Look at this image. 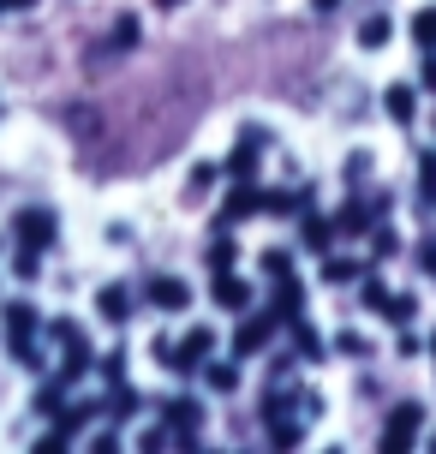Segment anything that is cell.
Wrapping results in <instances>:
<instances>
[{
	"label": "cell",
	"instance_id": "cell-9",
	"mask_svg": "<svg viewBox=\"0 0 436 454\" xmlns=\"http://www.w3.org/2000/svg\"><path fill=\"white\" fill-rule=\"evenodd\" d=\"M418 84L413 78H389V84H383V114H389V126H413L418 120Z\"/></svg>",
	"mask_w": 436,
	"mask_h": 454
},
{
	"label": "cell",
	"instance_id": "cell-6",
	"mask_svg": "<svg viewBox=\"0 0 436 454\" xmlns=\"http://www.w3.org/2000/svg\"><path fill=\"white\" fill-rule=\"evenodd\" d=\"M263 150H269V132L263 126H245V132L233 137V150H228V180H257V161H263Z\"/></svg>",
	"mask_w": 436,
	"mask_h": 454
},
{
	"label": "cell",
	"instance_id": "cell-3",
	"mask_svg": "<svg viewBox=\"0 0 436 454\" xmlns=\"http://www.w3.org/2000/svg\"><path fill=\"white\" fill-rule=\"evenodd\" d=\"M144 305L161 311V317H185L191 311V281L185 275H150L144 281Z\"/></svg>",
	"mask_w": 436,
	"mask_h": 454
},
{
	"label": "cell",
	"instance_id": "cell-39",
	"mask_svg": "<svg viewBox=\"0 0 436 454\" xmlns=\"http://www.w3.org/2000/svg\"><path fill=\"white\" fill-rule=\"evenodd\" d=\"M424 449H431V454H436V436H424Z\"/></svg>",
	"mask_w": 436,
	"mask_h": 454
},
{
	"label": "cell",
	"instance_id": "cell-8",
	"mask_svg": "<svg viewBox=\"0 0 436 454\" xmlns=\"http://www.w3.org/2000/svg\"><path fill=\"white\" fill-rule=\"evenodd\" d=\"M209 299H215V311H252V299H257V287L245 281L239 270H209Z\"/></svg>",
	"mask_w": 436,
	"mask_h": 454
},
{
	"label": "cell",
	"instance_id": "cell-15",
	"mask_svg": "<svg viewBox=\"0 0 436 454\" xmlns=\"http://www.w3.org/2000/svg\"><path fill=\"white\" fill-rule=\"evenodd\" d=\"M359 275H365V263H359V257H346V251H323V270H317L323 287H353Z\"/></svg>",
	"mask_w": 436,
	"mask_h": 454
},
{
	"label": "cell",
	"instance_id": "cell-24",
	"mask_svg": "<svg viewBox=\"0 0 436 454\" xmlns=\"http://www.w3.org/2000/svg\"><path fill=\"white\" fill-rule=\"evenodd\" d=\"M365 246H370V257H377V263H389L394 251H401V233H394L389 222H377V227L365 233Z\"/></svg>",
	"mask_w": 436,
	"mask_h": 454
},
{
	"label": "cell",
	"instance_id": "cell-41",
	"mask_svg": "<svg viewBox=\"0 0 436 454\" xmlns=\"http://www.w3.org/2000/svg\"><path fill=\"white\" fill-rule=\"evenodd\" d=\"M0 12H6V0H0Z\"/></svg>",
	"mask_w": 436,
	"mask_h": 454
},
{
	"label": "cell",
	"instance_id": "cell-21",
	"mask_svg": "<svg viewBox=\"0 0 436 454\" xmlns=\"http://www.w3.org/2000/svg\"><path fill=\"white\" fill-rule=\"evenodd\" d=\"M389 281H383V270H365L359 275V305H365L370 317H383V311H389Z\"/></svg>",
	"mask_w": 436,
	"mask_h": 454
},
{
	"label": "cell",
	"instance_id": "cell-35",
	"mask_svg": "<svg viewBox=\"0 0 436 454\" xmlns=\"http://www.w3.org/2000/svg\"><path fill=\"white\" fill-rule=\"evenodd\" d=\"M418 275H431V281H436V239H431V246H418Z\"/></svg>",
	"mask_w": 436,
	"mask_h": 454
},
{
	"label": "cell",
	"instance_id": "cell-36",
	"mask_svg": "<svg viewBox=\"0 0 436 454\" xmlns=\"http://www.w3.org/2000/svg\"><path fill=\"white\" fill-rule=\"evenodd\" d=\"M311 12H317V19H329V12H341V0H311Z\"/></svg>",
	"mask_w": 436,
	"mask_h": 454
},
{
	"label": "cell",
	"instance_id": "cell-28",
	"mask_svg": "<svg viewBox=\"0 0 436 454\" xmlns=\"http://www.w3.org/2000/svg\"><path fill=\"white\" fill-rule=\"evenodd\" d=\"M418 204H424V209L436 204V150L418 156Z\"/></svg>",
	"mask_w": 436,
	"mask_h": 454
},
{
	"label": "cell",
	"instance_id": "cell-22",
	"mask_svg": "<svg viewBox=\"0 0 436 454\" xmlns=\"http://www.w3.org/2000/svg\"><path fill=\"white\" fill-rule=\"evenodd\" d=\"M287 329H293V353H299V359H329V340H323L305 317H293Z\"/></svg>",
	"mask_w": 436,
	"mask_h": 454
},
{
	"label": "cell",
	"instance_id": "cell-19",
	"mask_svg": "<svg viewBox=\"0 0 436 454\" xmlns=\"http://www.w3.org/2000/svg\"><path fill=\"white\" fill-rule=\"evenodd\" d=\"M276 311H281L287 323L305 317V281H299L293 270H281V275H276Z\"/></svg>",
	"mask_w": 436,
	"mask_h": 454
},
{
	"label": "cell",
	"instance_id": "cell-31",
	"mask_svg": "<svg viewBox=\"0 0 436 454\" xmlns=\"http://www.w3.org/2000/svg\"><path fill=\"white\" fill-rule=\"evenodd\" d=\"M257 270H263V275H269V281H276L281 270H293V251H287V246H269V251H263V257H257Z\"/></svg>",
	"mask_w": 436,
	"mask_h": 454
},
{
	"label": "cell",
	"instance_id": "cell-23",
	"mask_svg": "<svg viewBox=\"0 0 436 454\" xmlns=\"http://www.w3.org/2000/svg\"><path fill=\"white\" fill-rule=\"evenodd\" d=\"M239 263V239H233V227H215V239H209V270H233Z\"/></svg>",
	"mask_w": 436,
	"mask_h": 454
},
{
	"label": "cell",
	"instance_id": "cell-12",
	"mask_svg": "<svg viewBox=\"0 0 436 454\" xmlns=\"http://www.w3.org/2000/svg\"><path fill=\"white\" fill-rule=\"evenodd\" d=\"M335 239H341V227H335V215H317V209H311V215L299 222V246L311 251V257H323V251H335Z\"/></svg>",
	"mask_w": 436,
	"mask_h": 454
},
{
	"label": "cell",
	"instance_id": "cell-10",
	"mask_svg": "<svg viewBox=\"0 0 436 454\" xmlns=\"http://www.w3.org/2000/svg\"><path fill=\"white\" fill-rule=\"evenodd\" d=\"M161 419H167V436H174V442H198V425H204V401L180 395V401H167V407H161Z\"/></svg>",
	"mask_w": 436,
	"mask_h": 454
},
{
	"label": "cell",
	"instance_id": "cell-33",
	"mask_svg": "<svg viewBox=\"0 0 436 454\" xmlns=\"http://www.w3.org/2000/svg\"><path fill=\"white\" fill-rule=\"evenodd\" d=\"M394 353H401V359H418V353H431V340H424V335H413V323H407V329L394 335Z\"/></svg>",
	"mask_w": 436,
	"mask_h": 454
},
{
	"label": "cell",
	"instance_id": "cell-11",
	"mask_svg": "<svg viewBox=\"0 0 436 454\" xmlns=\"http://www.w3.org/2000/svg\"><path fill=\"white\" fill-rule=\"evenodd\" d=\"M0 329H6V340H30L43 329V311H36L30 299H6V305H0Z\"/></svg>",
	"mask_w": 436,
	"mask_h": 454
},
{
	"label": "cell",
	"instance_id": "cell-13",
	"mask_svg": "<svg viewBox=\"0 0 436 454\" xmlns=\"http://www.w3.org/2000/svg\"><path fill=\"white\" fill-rule=\"evenodd\" d=\"M335 227H341V239H365L370 227H377V204H370V198L341 204V209H335Z\"/></svg>",
	"mask_w": 436,
	"mask_h": 454
},
{
	"label": "cell",
	"instance_id": "cell-37",
	"mask_svg": "<svg viewBox=\"0 0 436 454\" xmlns=\"http://www.w3.org/2000/svg\"><path fill=\"white\" fill-rule=\"evenodd\" d=\"M30 6H43V0H6V12H30Z\"/></svg>",
	"mask_w": 436,
	"mask_h": 454
},
{
	"label": "cell",
	"instance_id": "cell-14",
	"mask_svg": "<svg viewBox=\"0 0 436 454\" xmlns=\"http://www.w3.org/2000/svg\"><path fill=\"white\" fill-rule=\"evenodd\" d=\"M353 43H359V54H383V48L394 43V19H389V12H365Z\"/></svg>",
	"mask_w": 436,
	"mask_h": 454
},
{
	"label": "cell",
	"instance_id": "cell-25",
	"mask_svg": "<svg viewBox=\"0 0 436 454\" xmlns=\"http://www.w3.org/2000/svg\"><path fill=\"white\" fill-rule=\"evenodd\" d=\"M60 407H66V383L48 377V383L36 388V412H43V419H60Z\"/></svg>",
	"mask_w": 436,
	"mask_h": 454
},
{
	"label": "cell",
	"instance_id": "cell-29",
	"mask_svg": "<svg viewBox=\"0 0 436 454\" xmlns=\"http://www.w3.org/2000/svg\"><path fill=\"white\" fill-rule=\"evenodd\" d=\"M12 275H19V281H36V275H43V251H36V246H19V257H12Z\"/></svg>",
	"mask_w": 436,
	"mask_h": 454
},
{
	"label": "cell",
	"instance_id": "cell-27",
	"mask_svg": "<svg viewBox=\"0 0 436 454\" xmlns=\"http://www.w3.org/2000/svg\"><path fill=\"white\" fill-rule=\"evenodd\" d=\"M96 377H102V388H120L126 383V353H120V347L102 353V359H96Z\"/></svg>",
	"mask_w": 436,
	"mask_h": 454
},
{
	"label": "cell",
	"instance_id": "cell-18",
	"mask_svg": "<svg viewBox=\"0 0 436 454\" xmlns=\"http://www.w3.org/2000/svg\"><path fill=\"white\" fill-rule=\"evenodd\" d=\"M198 377H204L209 395H239V383H245V377H239V359H209Z\"/></svg>",
	"mask_w": 436,
	"mask_h": 454
},
{
	"label": "cell",
	"instance_id": "cell-34",
	"mask_svg": "<svg viewBox=\"0 0 436 454\" xmlns=\"http://www.w3.org/2000/svg\"><path fill=\"white\" fill-rule=\"evenodd\" d=\"M418 90L436 96V48H418Z\"/></svg>",
	"mask_w": 436,
	"mask_h": 454
},
{
	"label": "cell",
	"instance_id": "cell-17",
	"mask_svg": "<svg viewBox=\"0 0 436 454\" xmlns=\"http://www.w3.org/2000/svg\"><path fill=\"white\" fill-rule=\"evenodd\" d=\"M90 371H96V347H90V340H72V347H66V359H60V371H54V377H60V383H84V377H90Z\"/></svg>",
	"mask_w": 436,
	"mask_h": 454
},
{
	"label": "cell",
	"instance_id": "cell-40",
	"mask_svg": "<svg viewBox=\"0 0 436 454\" xmlns=\"http://www.w3.org/2000/svg\"><path fill=\"white\" fill-rule=\"evenodd\" d=\"M431 359H436V335H431Z\"/></svg>",
	"mask_w": 436,
	"mask_h": 454
},
{
	"label": "cell",
	"instance_id": "cell-32",
	"mask_svg": "<svg viewBox=\"0 0 436 454\" xmlns=\"http://www.w3.org/2000/svg\"><path fill=\"white\" fill-rule=\"evenodd\" d=\"M48 340H54L60 353H66L72 340H84V329H78V323H72V317H54V323H48Z\"/></svg>",
	"mask_w": 436,
	"mask_h": 454
},
{
	"label": "cell",
	"instance_id": "cell-26",
	"mask_svg": "<svg viewBox=\"0 0 436 454\" xmlns=\"http://www.w3.org/2000/svg\"><path fill=\"white\" fill-rule=\"evenodd\" d=\"M413 317H418V294H394L389 311H383V323H389V329H407Z\"/></svg>",
	"mask_w": 436,
	"mask_h": 454
},
{
	"label": "cell",
	"instance_id": "cell-16",
	"mask_svg": "<svg viewBox=\"0 0 436 454\" xmlns=\"http://www.w3.org/2000/svg\"><path fill=\"white\" fill-rule=\"evenodd\" d=\"M222 174H228V168H215V161H191V174H185V185H180V198L191 209L204 204L209 192H215V180H222Z\"/></svg>",
	"mask_w": 436,
	"mask_h": 454
},
{
	"label": "cell",
	"instance_id": "cell-1",
	"mask_svg": "<svg viewBox=\"0 0 436 454\" xmlns=\"http://www.w3.org/2000/svg\"><path fill=\"white\" fill-rule=\"evenodd\" d=\"M215 347H222V329L215 323H185V335L174 340V377H198L209 359H215Z\"/></svg>",
	"mask_w": 436,
	"mask_h": 454
},
{
	"label": "cell",
	"instance_id": "cell-20",
	"mask_svg": "<svg viewBox=\"0 0 436 454\" xmlns=\"http://www.w3.org/2000/svg\"><path fill=\"white\" fill-rule=\"evenodd\" d=\"M257 209H263V192H257V180H233L228 215H222V222H245V215H257Z\"/></svg>",
	"mask_w": 436,
	"mask_h": 454
},
{
	"label": "cell",
	"instance_id": "cell-7",
	"mask_svg": "<svg viewBox=\"0 0 436 454\" xmlns=\"http://www.w3.org/2000/svg\"><path fill=\"white\" fill-rule=\"evenodd\" d=\"M424 425H431V419H424V407H418V401H401V407L389 412V431H383V449L389 454H407L418 442V436H424Z\"/></svg>",
	"mask_w": 436,
	"mask_h": 454
},
{
	"label": "cell",
	"instance_id": "cell-4",
	"mask_svg": "<svg viewBox=\"0 0 436 454\" xmlns=\"http://www.w3.org/2000/svg\"><path fill=\"white\" fill-rule=\"evenodd\" d=\"M281 329V311H239V329H233V359H252L263 353Z\"/></svg>",
	"mask_w": 436,
	"mask_h": 454
},
{
	"label": "cell",
	"instance_id": "cell-38",
	"mask_svg": "<svg viewBox=\"0 0 436 454\" xmlns=\"http://www.w3.org/2000/svg\"><path fill=\"white\" fill-rule=\"evenodd\" d=\"M156 6H161V12H180V6H185V0H156Z\"/></svg>",
	"mask_w": 436,
	"mask_h": 454
},
{
	"label": "cell",
	"instance_id": "cell-30",
	"mask_svg": "<svg viewBox=\"0 0 436 454\" xmlns=\"http://www.w3.org/2000/svg\"><path fill=\"white\" fill-rule=\"evenodd\" d=\"M6 353H12L24 371H43V347H36V335H30V340H6Z\"/></svg>",
	"mask_w": 436,
	"mask_h": 454
},
{
	"label": "cell",
	"instance_id": "cell-2",
	"mask_svg": "<svg viewBox=\"0 0 436 454\" xmlns=\"http://www.w3.org/2000/svg\"><path fill=\"white\" fill-rule=\"evenodd\" d=\"M12 239H19V246H36V251H54L60 246V215L48 204H24L19 215H12Z\"/></svg>",
	"mask_w": 436,
	"mask_h": 454
},
{
	"label": "cell",
	"instance_id": "cell-5",
	"mask_svg": "<svg viewBox=\"0 0 436 454\" xmlns=\"http://www.w3.org/2000/svg\"><path fill=\"white\" fill-rule=\"evenodd\" d=\"M90 305H96V317L108 323V329H126V323L138 317V287H126V281H102Z\"/></svg>",
	"mask_w": 436,
	"mask_h": 454
}]
</instances>
